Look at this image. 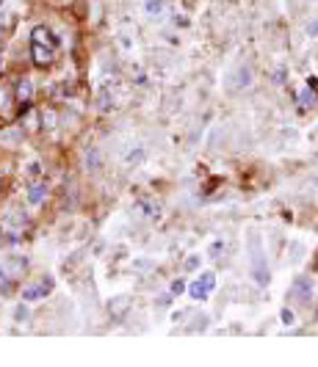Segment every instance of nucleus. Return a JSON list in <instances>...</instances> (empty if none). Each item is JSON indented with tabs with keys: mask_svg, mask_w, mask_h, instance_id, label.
Returning a JSON list of instances; mask_svg holds the SVG:
<instances>
[{
	"mask_svg": "<svg viewBox=\"0 0 318 367\" xmlns=\"http://www.w3.org/2000/svg\"><path fill=\"white\" fill-rule=\"evenodd\" d=\"M186 268H188V271H197V268H199V260H197V257H191V260L186 262Z\"/></svg>",
	"mask_w": 318,
	"mask_h": 367,
	"instance_id": "obj_14",
	"label": "nucleus"
},
{
	"mask_svg": "<svg viewBox=\"0 0 318 367\" xmlns=\"http://www.w3.org/2000/svg\"><path fill=\"white\" fill-rule=\"evenodd\" d=\"M249 83H252V69H249V66H241V69H238V83H235V88H246Z\"/></svg>",
	"mask_w": 318,
	"mask_h": 367,
	"instance_id": "obj_11",
	"label": "nucleus"
},
{
	"mask_svg": "<svg viewBox=\"0 0 318 367\" xmlns=\"http://www.w3.org/2000/svg\"><path fill=\"white\" fill-rule=\"evenodd\" d=\"M293 293L302 296V301H310V296H313V282L307 279V276H299L293 284Z\"/></svg>",
	"mask_w": 318,
	"mask_h": 367,
	"instance_id": "obj_7",
	"label": "nucleus"
},
{
	"mask_svg": "<svg viewBox=\"0 0 318 367\" xmlns=\"http://www.w3.org/2000/svg\"><path fill=\"white\" fill-rule=\"evenodd\" d=\"M216 290V276L213 274H202L199 279L191 282V287H188V296L194 298V301H205L208 296H211Z\"/></svg>",
	"mask_w": 318,
	"mask_h": 367,
	"instance_id": "obj_2",
	"label": "nucleus"
},
{
	"mask_svg": "<svg viewBox=\"0 0 318 367\" xmlns=\"http://www.w3.org/2000/svg\"><path fill=\"white\" fill-rule=\"evenodd\" d=\"M6 279H9V274H6L3 268H0V290H9V284H6Z\"/></svg>",
	"mask_w": 318,
	"mask_h": 367,
	"instance_id": "obj_13",
	"label": "nucleus"
},
{
	"mask_svg": "<svg viewBox=\"0 0 318 367\" xmlns=\"http://www.w3.org/2000/svg\"><path fill=\"white\" fill-rule=\"evenodd\" d=\"M44 196H47V185H42V182L28 188V202H31V205H39V202H44Z\"/></svg>",
	"mask_w": 318,
	"mask_h": 367,
	"instance_id": "obj_9",
	"label": "nucleus"
},
{
	"mask_svg": "<svg viewBox=\"0 0 318 367\" xmlns=\"http://www.w3.org/2000/svg\"><path fill=\"white\" fill-rule=\"evenodd\" d=\"M31 56H33V64H39V66H50V64H53V47L33 42V44H31Z\"/></svg>",
	"mask_w": 318,
	"mask_h": 367,
	"instance_id": "obj_3",
	"label": "nucleus"
},
{
	"mask_svg": "<svg viewBox=\"0 0 318 367\" xmlns=\"http://www.w3.org/2000/svg\"><path fill=\"white\" fill-rule=\"evenodd\" d=\"M89 166H97V152H89Z\"/></svg>",
	"mask_w": 318,
	"mask_h": 367,
	"instance_id": "obj_17",
	"label": "nucleus"
},
{
	"mask_svg": "<svg viewBox=\"0 0 318 367\" xmlns=\"http://www.w3.org/2000/svg\"><path fill=\"white\" fill-rule=\"evenodd\" d=\"M249 260H252V276L258 284H268V265H266V257H263V249H260V237L258 235H249Z\"/></svg>",
	"mask_w": 318,
	"mask_h": 367,
	"instance_id": "obj_1",
	"label": "nucleus"
},
{
	"mask_svg": "<svg viewBox=\"0 0 318 367\" xmlns=\"http://www.w3.org/2000/svg\"><path fill=\"white\" fill-rule=\"evenodd\" d=\"M282 323H285V326L293 323V312H290V309H282Z\"/></svg>",
	"mask_w": 318,
	"mask_h": 367,
	"instance_id": "obj_12",
	"label": "nucleus"
},
{
	"mask_svg": "<svg viewBox=\"0 0 318 367\" xmlns=\"http://www.w3.org/2000/svg\"><path fill=\"white\" fill-rule=\"evenodd\" d=\"M144 11H147V17L161 19L166 11V0H144Z\"/></svg>",
	"mask_w": 318,
	"mask_h": 367,
	"instance_id": "obj_6",
	"label": "nucleus"
},
{
	"mask_svg": "<svg viewBox=\"0 0 318 367\" xmlns=\"http://www.w3.org/2000/svg\"><path fill=\"white\" fill-rule=\"evenodd\" d=\"M108 309H111V315H113V317H122L127 309H130V298H113Z\"/></svg>",
	"mask_w": 318,
	"mask_h": 367,
	"instance_id": "obj_8",
	"label": "nucleus"
},
{
	"mask_svg": "<svg viewBox=\"0 0 318 367\" xmlns=\"http://www.w3.org/2000/svg\"><path fill=\"white\" fill-rule=\"evenodd\" d=\"M33 42H39V44H47V47H53V50H56L58 39H53V33L47 31L44 25H39V28H33Z\"/></svg>",
	"mask_w": 318,
	"mask_h": 367,
	"instance_id": "obj_5",
	"label": "nucleus"
},
{
	"mask_svg": "<svg viewBox=\"0 0 318 367\" xmlns=\"http://www.w3.org/2000/svg\"><path fill=\"white\" fill-rule=\"evenodd\" d=\"M50 287H53V282H50V279H44L42 284H33V287L25 290L22 298H25V301H36V298H44L47 293H50Z\"/></svg>",
	"mask_w": 318,
	"mask_h": 367,
	"instance_id": "obj_4",
	"label": "nucleus"
},
{
	"mask_svg": "<svg viewBox=\"0 0 318 367\" xmlns=\"http://www.w3.org/2000/svg\"><path fill=\"white\" fill-rule=\"evenodd\" d=\"M14 315H17V321H25V317H28V309H25V307H17Z\"/></svg>",
	"mask_w": 318,
	"mask_h": 367,
	"instance_id": "obj_15",
	"label": "nucleus"
},
{
	"mask_svg": "<svg viewBox=\"0 0 318 367\" xmlns=\"http://www.w3.org/2000/svg\"><path fill=\"white\" fill-rule=\"evenodd\" d=\"M141 210H144V215H152V205H150V202H141V205H139Z\"/></svg>",
	"mask_w": 318,
	"mask_h": 367,
	"instance_id": "obj_16",
	"label": "nucleus"
},
{
	"mask_svg": "<svg viewBox=\"0 0 318 367\" xmlns=\"http://www.w3.org/2000/svg\"><path fill=\"white\" fill-rule=\"evenodd\" d=\"M31 94H33L31 80H19V83H17V100H19V103H28Z\"/></svg>",
	"mask_w": 318,
	"mask_h": 367,
	"instance_id": "obj_10",
	"label": "nucleus"
}]
</instances>
